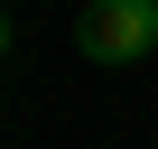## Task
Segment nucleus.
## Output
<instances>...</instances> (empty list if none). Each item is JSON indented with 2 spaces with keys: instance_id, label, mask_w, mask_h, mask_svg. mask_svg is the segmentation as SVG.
<instances>
[{
  "instance_id": "nucleus-1",
  "label": "nucleus",
  "mask_w": 158,
  "mask_h": 149,
  "mask_svg": "<svg viewBox=\"0 0 158 149\" xmlns=\"http://www.w3.org/2000/svg\"><path fill=\"white\" fill-rule=\"evenodd\" d=\"M74 47H84L93 65H139L158 47V0H84Z\"/></svg>"
},
{
  "instance_id": "nucleus-2",
  "label": "nucleus",
  "mask_w": 158,
  "mask_h": 149,
  "mask_svg": "<svg viewBox=\"0 0 158 149\" xmlns=\"http://www.w3.org/2000/svg\"><path fill=\"white\" fill-rule=\"evenodd\" d=\"M0 56H10V19H0Z\"/></svg>"
}]
</instances>
